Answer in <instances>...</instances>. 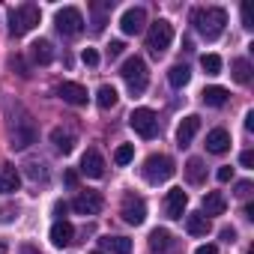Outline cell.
I'll use <instances>...</instances> for the list:
<instances>
[{"mask_svg": "<svg viewBox=\"0 0 254 254\" xmlns=\"http://www.w3.org/2000/svg\"><path fill=\"white\" fill-rule=\"evenodd\" d=\"M191 24L194 30L203 36V39H218L224 33V24H227V12L221 6H206V9H194L191 12Z\"/></svg>", "mask_w": 254, "mask_h": 254, "instance_id": "cell-1", "label": "cell"}, {"mask_svg": "<svg viewBox=\"0 0 254 254\" xmlns=\"http://www.w3.org/2000/svg\"><path fill=\"white\" fill-rule=\"evenodd\" d=\"M186 230L191 236H206L209 233V218L203 212H186Z\"/></svg>", "mask_w": 254, "mask_h": 254, "instance_id": "cell-20", "label": "cell"}, {"mask_svg": "<svg viewBox=\"0 0 254 254\" xmlns=\"http://www.w3.org/2000/svg\"><path fill=\"white\" fill-rule=\"evenodd\" d=\"M242 24H245V30H251V9L248 6H242Z\"/></svg>", "mask_w": 254, "mask_h": 254, "instance_id": "cell-41", "label": "cell"}, {"mask_svg": "<svg viewBox=\"0 0 254 254\" xmlns=\"http://www.w3.org/2000/svg\"><path fill=\"white\" fill-rule=\"evenodd\" d=\"M230 75H233L236 84H248V81H251V63L242 60V57L233 60V63H230Z\"/></svg>", "mask_w": 254, "mask_h": 254, "instance_id": "cell-26", "label": "cell"}, {"mask_svg": "<svg viewBox=\"0 0 254 254\" xmlns=\"http://www.w3.org/2000/svg\"><path fill=\"white\" fill-rule=\"evenodd\" d=\"M48 239H51V245H57V248H66L72 239H75V227H72V221H54L51 224V233H48Z\"/></svg>", "mask_w": 254, "mask_h": 254, "instance_id": "cell-15", "label": "cell"}, {"mask_svg": "<svg viewBox=\"0 0 254 254\" xmlns=\"http://www.w3.org/2000/svg\"><path fill=\"white\" fill-rule=\"evenodd\" d=\"M197 129H200V117H194V114L183 117V123L177 126V144H180V147H189L191 138L197 135Z\"/></svg>", "mask_w": 254, "mask_h": 254, "instance_id": "cell-16", "label": "cell"}, {"mask_svg": "<svg viewBox=\"0 0 254 254\" xmlns=\"http://www.w3.org/2000/svg\"><path fill=\"white\" fill-rule=\"evenodd\" d=\"M227 209V200H224V194L221 191H209V194H203V215L209 218V215H221Z\"/></svg>", "mask_w": 254, "mask_h": 254, "instance_id": "cell-21", "label": "cell"}, {"mask_svg": "<svg viewBox=\"0 0 254 254\" xmlns=\"http://www.w3.org/2000/svg\"><path fill=\"white\" fill-rule=\"evenodd\" d=\"M102 206H105V200H102L99 191H81V194L72 200V209H75L78 215H96V212H102Z\"/></svg>", "mask_w": 254, "mask_h": 254, "instance_id": "cell-10", "label": "cell"}, {"mask_svg": "<svg viewBox=\"0 0 254 254\" xmlns=\"http://www.w3.org/2000/svg\"><path fill=\"white\" fill-rule=\"evenodd\" d=\"M30 60L39 63V66H48V63L54 60V48H51V42H48V39H36V42L30 45Z\"/></svg>", "mask_w": 254, "mask_h": 254, "instance_id": "cell-19", "label": "cell"}, {"mask_svg": "<svg viewBox=\"0 0 254 254\" xmlns=\"http://www.w3.org/2000/svg\"><path fill=\"white\" fill-rule=\"evenodd\" d=\"M33 141H36V129H33L30 120H21L15 129H12V135H9V147L12 150H27Z\"/></svg>", "mask_w": 254, "mask_h": 254, "instance_id": "cell-11", "label": "cell"}, {"mask_svg": "<svg viewBox=\"0 0 254 254\" xmlns=\"http://www.w3.org/2000/svg\"><path fill=\"white\" fill-rule=\"evenodd\" d=\"M144 24H147V9L144 6H129L120 15V30L126 36H138L144 30Z\"/></svg>", "mask_w": 254, "mask_h": 254, "instance_id": "cell-9", "label": "cell"}, {"mask_svg": "<svg viewBox=\"0 0 254 254\" xmlns=\"http://www.w3.org/2000/svg\"><path fill=\"white\" fill-rule=\"evenodd\" d=\"M18 186H21L18 171L12 165H0V194H12V191H18Z\"/></svg>", "mask_w": 254, "mask_h": 254, "instance_id": "cell-18", "label": "cell"}, {"mask_svg": "<svg viewBox=\"0 0 254 254\" xmlns=\"http://www.w3.org/2000/svg\"><path fill=\"white\" fill-rule=\"evenodd\" d=\"M171 42H174V24H171V21H165V18H159V21L150 27L147 48H150L153 54H162V51H168V48H171Z\"/></svg>", "mask_w": 254, "mask_h": 254, "instance_id": "cell-6", "label": "cell"}, {"mask_svg": "<svg viewBox=\"0 0 254 254\" xmlns=\"http://www.w3.org/2000/svg\"><path fill=\"white\" fill-rule=\"evenodd\" d=\"M132 159H135V147H132V144L117 147V153H114V162H117V165H129Z\"/></svg>", "mask_w": 254, "mask_h": 254, "instance_id": "cell-31", "label": "cell"}, {"mask_svg": "<svg viewBox=\"0 0 254 254\" xmlns=\"http://www.w3.org/2000/svg\"><path fill=\"white\" fill-rule=\"evenodd\" d=\"M239 165H242V168H251V165H254V153H251V150H245V153L239 156Z\"/></svg>", "mask_w": 254, "mask_h": 254, "instance_id": "cell-36", "label": "cell"}, {"mask_svg": "<svg viewBox=\"0 0 254 254\" xmlns=\"http://www.w3.org/2000/svg\"><path fill=\"white\" fill-rule=\"evenodd\" d=\"M36 24H39V6H33V3H21L18 9L9 12V33L12 36H24Z\"/></svg>", "mask_w": 254, "mask_h": 254, "instance_id": "cell-3", "label": "cell"}, {"mask_svg": "<svg viewBox=\"0 0 254 254\" xmlns=\"http://www.w3.org/2000/svg\"><path fill=\"white\" fill-rule=\"evenodd\" d=\"M54 24H57V30H60L63 36H78V33L84 30V15H81V9H75V6H63V9L54 15Z\"/></svg>", "mask_w": 254, "mask_h": 254, "instance_id": "cell-7", "label": "cell"}, {"mask_svg": "<svg viewBox=\"0 0 254 254\" xmlns=\"http://www.w3.org/2000/svg\"><path fill=\"white\" fill-rule=\"evenodd\" d=\"M99 242L111 254H132V239H126V236H102Z\"/></svg>", "mask_w": 254, "mask_h": 254, "instance_id": "cell-22", "label": "cell"}, {"mask_svg": "<svg viewBox=\"0 0 254 254\" xmlns=\"http://www.w3.org/2000/svg\"><path fill=\"white\" fill-rule=\"evenodd\" d=\"M12 218H15V209H12V206H3V209H0V221H3V224L12 221Z\"/></svg>", "mask_w": 254, "mask_h": 254, "instance_id": "cell-37", "label": "cell"}, {"mask_svg": "<svg viewBox=\"0 0 254 254\" xmlns=\"http://www.w3.org/2000/svg\"><path fill=\"white\" fill-rule=\"evenodd\" d=\"M245 129H248V132H254V111H248V114H245Z\"/></svg>", "mask_w": 254, "mask_h": 254, "instance_id": "cell-43", "label": "cell"}, {"mask_svg": "<svg viewBox=\"0 0 254 254\" xmlns=\"http://www.w3.org/2000/svg\"><path fill=\"white\" fill-rule=\"evenodd\" d=\"M194 254H218V248H215V245H200Z\"/></svg>", "mask_w": 254, "mask_h": 254, "instance_id": "cell-42", "label": "cell"}, {"mask_svg": "<svg viewBox=\"0 0 254 254\" xmlns=\"http://www.w3.org/2000/svg\"><path fill=\"white\" fill-rule=\"evenodd\" d=\"M150 248L159 254V251H168L171 248V233L168 230H162V227H156L153 233H150Z\"/></svg>", "mask_w": 254, "mask_h": 254, "instance_id": "cell-29", "label": "cell"}, {"mask_svg": "<svg viewBox=\"0 0 254 254\" xmlns=\"http://www.w3.org/2000/svg\"><path fill=\"white\" fill-rule=\"evenodd\" d=\"M221 239L224 242H236V230L233 227H221Z\"/></svg>", "mask_w": 254, "mask_h": 254, "instance_id": "cell-39", "label": "cell"}, {"mask_svg": "<svg viewBox=\"0 0 254 254\" xmlns=\"http://www.w3.org/2000/svg\"><path fill=\"white\" fill-rule=\"evenodd\" d=\"M186 206H189L186 191H183V189H171L168 197H165V212H168V218H183V215H186Z\"/></svg>", "mask_w": 254, "mask_h": 254, "instance_id": "cell-14", "label": "cell"}, {"mask_svg": "<svg viewBox=\"0 0 254 254\" xmlns=\"http://www.w3.org/2000/svg\"><path fill=\"white\" fill-rule=\"evenodd\" d=\"M81 174L90 177V180H99V177L105 174V159H102L99 150H87V153L81 156Z\"/></svg>", "mask_w": 254, "mask_h": 254, "instance_id": "cell-12", "label": "cell"}, {"mask_svg": "<svg viewBox=\"0 0 254 254\" xmlns=\"http://www.w3.org/2000/svg\"><path fill=\"white\" fill-rule=\"evenodd\" d=\"M93 254H102V251H93Z\"/></svg>", "mask_w": 254, "mask_h": 254, "instance_id": "cell-45", "label": "cell"}, {"mask_svg": "<svg viewBox=\"0 0 254 254\" xmlns=\"http://www.w3.org/2000/svg\"><path fill=\"white\" fill-rule=\"evenodd\" d=\"M66 209H69V206H66L63 200H57V203H54V215H60L57 221H63V215H66Z\"/></svg>", "mask_w": 254, "mask_h": 254, "instance_id": "cell-40", "label": "cell"}, {"mask_svg": "<svg viewBox=\"0 0 254 254\" xmlns=\"http://www.w3.org/2000/svg\"><path fill=\"white\" fill-rule=\"evenodd\" d=\"M215 177H218V183H227V180L233 177V168H230V165H224V168H218V174H215Z\"/></svg>", "mask_w": 254, "mask_h": 254, "instance_id": "cell-35", "label": "cell"}, {"mask_svg": "<svg viewBox=\"0 0 254 254\" xmlns=\"http://www.w3.org/2000/svg\"><path fill=\"white\" fill-rule=\"evenodd\" d=\"M120 215H123V221L126 224H144V218H147V203H144V197H135V194H126L123 197V209H120Z\"/></svg>", "mask_w": 254, "mask_h": 254, "instance_id": "cell-8", "label": "cell"}, {"mask_svg": "<svg viewBox=\"0 0 254 254\" xmlns=\"http://www.w3.org/2000/svg\"><path fill=\"white\" fill-rule=\"evenodd\" d=\"M186 177H189V183H191V186H200V183H203V177H206L203 162H200V159H189V162H186Z\"/></svg>", "mask_w": 254, "mask_h": 254, "instance_id": "cell-27", "label": "cell"}, {"mask_svg": "<svg viewBox=\"0 0 254 254\" xmlns=\"http://www.w3.org/2000/svg\"><path fill=\"white\" fill-rule=\"evenodd\" d=\"M51 144H54L57 153L69 156V153L75 150V135H72V132H63V129H54V132H51Z\"/></svg>", "mask_w": 254, "mask_h": 254, "instance_id": "cell-23", "label": "cell"}, {"mask_svg": "<svg viewBox=\"0 0 254 254\" xmlns=\"http://www.w3.org/2000/svg\"><path fill=\"white\" fill-rule=\"evenodd\" d=\"M120 75H123V81H126V87H129L132 96H141L147 90V84H150V72H147V63L141 57H129L123 63Z\"/></svg>", "mask_w": 254, "mask_h": 254, "instance_id": "cell-2", "label": "cell"}, {"mask_svg": "<svg viewBox=\"0 0 254 254\" xmlns=\"http://www.w3.org/2000/svg\"><path fill=\"white\" fill-rule=\"evenodd\" d=\"M21 254H39V251H36L33 245H24V248H21Z\"/></svg>", "mask_w": 254, "mask_h": 254, "instance_id": "cell-44", "label": "cell"}, {"mask_svg": "<svg viewBox=\"0 0 254 254\" xmlns=\"http://www.w3.org/2000/svg\"><path fill=\"white\" fill-rule=\"evenodd\" d=\"M174 162L168 159V156H150L147 162H144V180L150 183V186H159V183H168L171 177H174Z\"/></svg>", "mask_w": 254, "mask_h": 254, "instance_id": "cell-4", "label": "cell"}, {"mask_svg": "<svg viewBox=\"0 0 254 254\" xmlns=\"http://www.w3.org/2000/svg\"><path fill=\"white\" fill-rule=\"evenodd\" d=\"M27 174H30V177H33V180H45V177H48V174H45V168H42V165H27Z\"/></svg>", "mask_w": 254, "mask_h": 254, "instance_id": "cell-33", "label": "cell"}, {"mask_svg": "<svg viewBox=\"0 0 254 254\" xmlns=\"http://www.w3.org/2000/svg\"><path fill=\"white\" fill-rule=\"evenodd\" d=\"M227 150H230V132H227V129H212V132L206 135V153L221 156V153H227Z\"/></svg>", "mask_w": 254, "mask_h": 254, "instance_id": "cell-17", "label": "cell"}, {"mask_svg": "<svg viewBox=\"0 0 254 254\" xmlns=\"http://www.w3.org/2000/svg\"><path fill=\"white\" fill-rule=\"evenodd\" d=\"M57 96L63 99V102H69V105H87V87H81V84H75V81H63L60 87H57Z\"/></svg>", "mask_w": 254, "mask_h": 254, "instance_id": "cell-13", "label": "cell"}, {"mask_svg": "<svg viewBox=\"0 0 254 254\" xmlns=\"http://www.w3.org/2000/svg\"><path fill=\"white\" fill-rule=\"evenodd\" d=\"M200 96H203V102H206L209 108H221V105L227 102V90H224V87H206Z\"/></svg>", "mask_w": 254, "mask_h": 254, "instance_id": "cell-28", "label": "cell"}, {"mask_svg": "<svg viewBox=\"0 0 254 254\" xmlns=\"http://www.w3.org/2000/svg\"><path fill=\"white\" fill-rule=\"evenodd\" d=\"M123 51H126V45H123V42H120V39H114V42H111V45H108V54H111V57H120V54H123Z\"/></svg>", "mask_w": 254, "mask_h": 254, "instance_id": "cell-34", "label": "cell"}, {"mask_svg": "<svg viewBox=\"0 0 254 254\" xmlns=\"http://www.w3.org/2000/svg\"><path fill=\"white\" fill-rule=\"evenodd\" d=\"M117 99H120V96H117V90H114L111 84H102V87L96 90V105H99L102 111L114 108V105H117Z\"/></svg>", "mask_w": 254, "mask_h": 254, "instance_id": "cell-25", "label": "cell"}, {"mask_svg": "<svg viewBox=\"0 0 254 254\" xmlns=\"http://www.w3.org/2000/svg\"><path fill=\"white\" fill-rule=\"evenodd\" d=\"M81 60H84L87 66H99V54H96V48H84V54H81Z\"/></svg>", "mask_w": 254, "mask_h": 254, "instance_id": "cell-32", "label": "cell"}, {"mask_svg": "<svg viewBox=\"0 0 254 254\" xmlns=\"http://www.w3.org/2000/svg\"><path fill=\"white\" fill-rule=\"evenodd\" d=\"M200 66H203L206 75H218V72H221V57H218V54H203V57H200Z\"/></svg>", "mask_w": 254, "mask_h": 254, "instance_id": "cell-30", "label": "cell"}, {"mask_svg": "<svg viewBox=\"0 0 254 254\" xmlns=\"http://www.w3.org/2000/svg\"><path fill=\"white\" fill-rule=\"evenodd\" d=\"M129 126H132L141 138H147V141L159 135V117H156L150 108H135L132 117H129Z\"/></svg>", "mask_w": 254, "mask_h": 254, "instance_id": "cell-5", "label": "cell"}, {"mask_svg": "<svg viewBox=\"0 0 254 254\" xmlns=\"http://www.w3.org/2000/svg\"><path fill=\"white\" fill-rule=\"evenodd\" d=\"M189 78H191V72H189V66L186 63H177V66H171L168 69V81H171V87H186L189 84Z\"/></svg>", "mask_w": 254, "mask_h": 254, "instance_id": "cell-24", "label": "cell"}, {"mask_svg": "<svg viewBox=\"0 0 254 254\" xmlns=\"http://www.w3.org/2000/svg\"><path fill=\"white\" fill-rule=\"evenodd\" d=\"M248 191H251V183H248V180H242V183H236V194H239V197H245Z\"/></svg>", "mask_w": 254, "mask_h": 254, "instance_id": "cell-38", "label": "cell"}]
</instances>
